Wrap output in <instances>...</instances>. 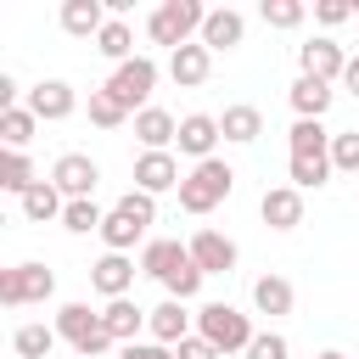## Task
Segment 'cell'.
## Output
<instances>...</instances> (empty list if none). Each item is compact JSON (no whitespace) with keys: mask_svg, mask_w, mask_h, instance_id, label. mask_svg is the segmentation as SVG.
Returning <instances> with one entry per match:
<instances>
[{"mask_svg":"<svg viewBox=\"0 0 359 359\" xmlns=\"http://www.w3.org/2000/svg\"><path fill=\"white\" fill-rule=\"evenodd\" d=\"M230 191H236V168H230L224 157H208V163H196V168L180 180V208H185V213H213Z\"/></svg>","mask_w":359,"mask_h":359,"instance_id":"obj_1","label":"cell"},{"mask_svg":"<svg viewBox=\"0 0 359 359\" xmlns=\"http://www.w3.org/2000/svg\"><path fill=\"white\" fill-rule=\"evenodd\" d=\"M56 337H62L73 353H84V359H101V353L112 348V331H107V320H101L90 303H62V309H56Z\"/></svg>","mask_w":359,"mask_h":359,"instance_id":"obj_2","label":"cell"},{"mask_svg":"<svg viewBox=\"0 0 359 359\" xmlns=\"http://www.w3.org/2000/svg\"><path fill=\"white\" fill-rule=\"evenodd\" d=\"M196 337H208L219 353H247L252 348V320L241 314V309H230V303H202L196 309Z\"/></svg>","mask_w":359,"mask_h":359,"instance_id":"obj_3","label":"cell"},{"mask_svg":"<svg viewBox=\"0 0 359 359\" xmlns=\"http://www.w3.org/2000/svg\"><path fill=\"white\" fill-rule=\"evenodd\" d=\"M202 22H208V11H202L196 0H163V6L146 17V34H151V45L180 50V45H191V34H202Z\"/></svg>","mask_w":359,"mask_h":359,"instance_id":"obj_4","label":"cell"},{"mask_svg":"<svg viewBox=\"0 0 359 359\" xmlns=\"http://www.w3.org/2000/svg\"><path fill=\"white\" fill-rule=\"evenodd\" d=\"M56 292V275L45 264H11L0 269V303L6 309H22V303H45Z\"/></svg>","mask_w":359,"mask_h":359,"instance_id":"obj_5","label":"cell"},{"mask_svg":"<svg viewBox=\"0 0 359 359\" xmlns=\"http://www.w3.org/2000/svg\"><path fill=\"white\" fill-rule=\"evenodd\" d=\"M101 90H107V95H118L129 112H146V95L157 90V62H151V56H135V62L112 67V79H107Z\"/></svg>","mask_w":359,"mask_h":359,"instance_id":"obj_6","label":"cell"},{"mask_svg":"<svg viewBox=\"0 0 359 359\" xmlns=\"http://www.w3.org/2000/svg\"><path fill=\"white\" fill-rule=\"evenodd\" d=\"M95 180H101V163L84 157V151H62V157L50 163V185H56L67 202H84V196L95 191Z\"/></svg>","mask_w":359,"mask_h":359,"instance_id":"obj_7","label":"cell"},{"mask_svg":"<svg viewBox=\"0 0 359 359\" xmlns=\"http://www.w3.org/2000/svg\"><path fill=\"white\" fill-rule=\"evenodd\" d=\"M180 157L174 151H140L135 157V191L146 196H163V191H180Z\"/></svg>","mask_w":359,"mask_h":359,"instance_id":"obj_8","label":"cell"},{"mask_svg":"<svg viewBox=\"0 0 359 359\" xmlns=\"http://www.w3.org/2000/svg\"><path fill=\"white\" fill-rule=\"evenodd\" d=\"M73 107H79V95H73V84H62V79H39V84L28 90V112H34L39 123H62V118H73Z\"/></svg>","mask_w":359,"mask_h":359,"instance_id":"obj_9","label":"cell"},{"mask_svg":"<svg viewBox=\"0 0 359 359\" xmlns=\"http://www.w3.org/2000/svg\"><path fill=\"white\" fill-rule=\"evenodd\" d=\"M90 286H95L107 303L129 297V286H135V258H129V252H107V258H95V264H90Z\"/></svg>","mask_w":359,"mask_h":359,"instance_id":"obj_10","label":"cell"},{"mask_svg":"<svg viewBox=\"0 0 359 359\" xmlns=\"http://www.w3.org/2000/svg\"><path fill=\"white\" fill-rule=\"evenodd\" d=\"M297 62H303V79H325V84H337V79L348 73V56H342L337 39H309V45H297Z\"/></svg>","mask_w":359,"mask_h":359,"instance_id":"obj_11","label":"cell"},{"mask_svg":"<svg viewBox=\"0 0 359 359\" xmlns=\"http://www.w3.org/2000/svg\"><path fill=\"white\" fill-rule=\"evenodd\" d=\"M208 73H213V50H208L202 39H191V45H180V50H168V79H174L180 90L208 84Z\"/></svg>","mask_w":359,"mask_h":359,"instance_id":"obj_12","label":"cell"},{"mask_svg":"<svg viewBox=\"0 0 359 359\" xmlns=\"http://www.w3.org/2000/svg\"><path fill=\"white\" fill-rule=\"evenodd\" d=\"M185 247H191V258H196L202 275H230V269H236V241L219 236V230H196Z\"/></svg>","mask_w":359,"mask_h":359,"instance_id":"obj_13","label":"cell"},{"mask_svg":"<svg viewBox=\"0 0 359 359\" xmlns=\"http://www.w3.org/2000/svg\"><path fill=\"white\" fill-rule=\"evenodd\" d=\"M224 140V129H219V118H208V112H191V118H180V151L185 157H196V163H208L213 157V146Z\"/></svg>","mask_w":359,"mask_h":359,"instance_id":"obj_14","label":"cell"},{"mask_svg":"<svg viewBox=\"0 0 359 359\" xmlns=\"http://www.w3.org/2000/svg\"><path fill=\"white\" fill-rule=\"evenodd\" d=\"M258 213H264L269 230H297L303 224V191L297 185H269L264 202H258Z\"/></svg>","mask_w":359,"mask_h":359,"instance_id":"obj_15","label":"cell"},{"mask_svg":"<svg viewBox=\"0 0 359 359\" xmlns=\"http://www.w3.org/2000/svg\"><path fill=\"white\" fill-rule=\"evenodd\" d=\"M241 39H247V17L241 11H230V6L208 11V22H202V45L208 50H236Z\"/></svg>","mask_w":359,"mask_h":359,"instance_id":"obj_16","label":"cell"},{"mask_svg":"<svg viewBox=\"0 0 359 359\" xmlns=\"http://www.w3.org/2000/svg\"><path fill=\"white\" fill-rule=\"evenodd\" d=\"M135 140H140L146 151H168V146L180 140V123H174V112H163V107H146V112H135Z\"/></svg>","mask_w":359,"mask_h":359,"instance_id":"obj_17","label":"cell"},{"mask_svg":"<svg viewBox=\"0 0 359 359\" xmlns=\"http://www.w3.org/2000/svg\"><path fill=\"white\" fill-rule=\"evenodd\" d=\"M151 342H163V348H180L185 337H191V314H185V303H174V297H163L157 309H151Z\"/></svg>","mask_w":359,"mask_h":359,"instance_id":"obj_18","label":"cell"},{"mask_svg":"<svg viewBox=\"0 0 359 359\" xmlns=\"http://www.w3.org/2000/svg\"><path fill=\"white\" fill-rule=\"evenodd\" d=\"M101 320H107V331H112V342H123V348H129V342H135V337H140V331L151 325V314H146L140 303H129V297H118V303H107V309H101Z\"/></svg>","mask_w":359,"mask_h":359,"instance_id":"obj_19","label":"cell"},{"mask_svg":"<svg viewBox=\"0 0 359 359\" xmlns=\"http://www.w3.org/2000/svg\"><path fill=\"white\" fill-rule=\"evenodd\" d=\"M107 22H112V17H107L101 0H67V6H62V28H67L73 39H95Z\"/></svg>","mask_w":359,"mask_h":359,"instance_id":"obj_20","label":"cell"},{"mask_svg":"<svg viewBox=\"0 0 359 359\" xmlns=\"http://www.w3.org/2000/svg\"><path fill=\"white\" fill-rule=\"evenodd\" d=\"M219 129H224V140H230V146H252V140L264 135V112H258V107H247V101H236V107H224Z\"/></svg>","mask_w":359,"mask_h":359,"instance_id":"obj_21","label":"cell"},{"mask_svg":"<svg viewBox=\"0 0 359 359\" xmlns=\"http://www.w3.org/2000/svg\"><path fill=\"white\" fill-rule=\"evenodd\" d=\"M185 264H191V247H180V241H146V247H140V269L157 275V280H168V275L185 269Z\"/></svg>","mask_w":359,"mask_h":359,"instance_id":"obj_22","label":"cell"},{"mask_svg":"<svg viewBox=\"0 0 359 359\" xmlns=\"http://www.w3.org/2000/svg\"><path fill=\"white\" fill-rule=\"evenodd\" d=\"M292 303H297V292H292L286 275H258L252 280V309L258 314H292Z\"/></svg>","mask_w":359,"mask_h":359,"instance_id":"obj_23","label":"cell"},{"mask_svg":"<svg viewBox=\"0 0 359 359\" xmlns=\"http://www.w3.org/2000/svg\"><path fill=\"white\" fill-rule=\"evenodd\" d=\"M331 95H337V90H331L325 79H303V73H297V84H292V112H297V118H325V112H331Z\"/></svg>","mask_w":359,"mask_h":359,"instance_id":"obj_24","label":"cell"},{"mask_svg":"<svg viewBox=\"0 0 359 359\" xmlns=\"http://www.w3.org/2000/svg\"><path fill=\"white\" fill-rule=\"evenodd\" d=\"M22 202V219H34V224H45V219H62V208H67V196L50 185V180H39L28 196H17Z\"/></svg>","mask_w":359,"mask_h":359,"instance_id":"obj_25","label":"cell"},{"mask_svg":"<svg viewBox=\"0 0 359 359\" xmlns=\"http://www.w3.org/2000/svg\"><path fill=\"white\" fill-rule=\"evenodd\" d=\"M95 50H101L107 62H118V67H123V62H135V34H129V22H123V17H112V22L95 34Z\"/></svg>","mask_w":359,"mask_h":359,"instance_id":"obj_26","label":"cell"},{"mask_svg":"<svg viewBox=\"0 0 359 359\" xmlns=\"http://www.w3.org/2000/svg\"><path fill=\"white\" fill-rule=\"evenodd\" d=\"M292 157H331V135L320 118H297L292 123Z\"/></svg>","mask_w":359,"mask_h":359,"instance_id":"obj_27","label":"cell"},{"mask_svg":"<svg viewBox=\"0 0 359 359\" xmlns=\"http://www.w3.org/2000/svg\"><path fill=\"white\" fill-rule=\"evenodd\" d=\"M11 348H17V359H45V353L56 348V325L28 320V325H17V331H11Z\"/></svg>","mask_w":359,"mask_h":359,"instance_id":"obj_28","label":"cell"},{"mask_svg":"<svg viewBox=\"0 0 359 359\" xmlns=\"http://www.w3.org/2000/svg\"><path fill=\"white\" fill-rule=\"evenodd\" d=\"M0 185L6 191H17V196H28L39 180H34V163H28V151H0Z\"/></svg>","mask_w":359,"mask_h":359,"instance_id":"obj_29","label":"cell"},{"mask_svg":"<svg viewBox=\"0 0 359 359\" xmlns=\"http://www.w3.org/2000/svg\"><path fill=\"white\" fill-rule=\"evenodd\" d=\"M34 112L28 107H11V112H0V140H6V151H22L28 140H34Z\"/></svg>","mask_w":359,"mask_h":359,"instance_id":"obj_30","label":"cell"},{"mask_svg":"<svg viewBox=\"0 0 359 359\" xmlns=\"http://www.w3.org/2000/svg\"><path fill=\"white\" fill-rule=\"evenodd\" d=\"M146 236V224H135V219H123L118 208L107 213V224H101V241H107V252H129L135 241Z\"/></svg>","mask_w":359,"mask_h":359,"instance_id":"obj_31","label":"cell"},{"mask_svg":"<svg viewBox=\"0 0 359 359\" xmlns=\"http://www.w3.org/2000/svg\"><path fill=\"white\" fill-rule=\"evenodd\" d=\"M90 123L95 129H118V123H129V107L118 95H107V90H90Z\"/></svg>","mask_w":359,"mask_h":359,"instance_id":"obj_32","label":"cell"},{"mask_svg":"<svg viewBox=\"0 0 359 359\" xmlns=\"http://www.w3.org/2000/svg\"><path fill=\"white\" fill-rule=\"evenodd\" d=\"M101 224H107V213H101V208H95L90 196H84V202H67V208H62V230H73V236H90V230H101Z\"/></svg>","mask_w":359,"mask_h":359,"instance_id":"obj_33","label":"cell"},{"mask_svg":"<svg viewBox=\"0 0 359 359\" xmlns=\"http://www.w3.org/2000/svg\"><path fill=\"white\" fill-rule=\"evenodd\" d=\"M258 17H264L269 28H297V22L309 17V6H303V0H264Z\"/></svg>","mask_w":359,"mask_h":359,"instance_id":"obj_34","label":"cell"},{"mask_svg":"<svg viewBox=\"0 0 359 359\" xmlns=\"http://www.w3.org/2000/svg\"><path fill=\"white\" fill-rule=\"evenodd\" d=\"M331 180V157H292V185L297 191H314Z\"/></svg>","mask_w":359,"mask_h":359,"instance_id":"obj_35","label":"cell"},{"mask_svg":"<svg viewBox=\"0 0 359 359\" xmlns=\"http://www.w3.org/2000/svg\"><path fill=\"white\" fill-rule=\"evenodd\" d=\"M163 292H168V297H174V303H191V297H196V292H202V269H196V258H191V264H185V269H174V275H168V280H163Z\"/></svg>","mask_w":359,"mask_h":359,"instance_id":"obj_36","label":"cell"},{"mask_svg":"<svg viewBox=\"0 0 359 359\" xmlns=\"http://www.w3.org/2000/svg\"><path fill=\"white\" fill-rule=\"evenodd\" d=\"M331 168H342V174H359V129H342V135H331Z\"/></svg>","mask_w":359,"mask_h":359,"instance_id":"obj_37","label":"cell"},{"mask_svg":"<svg viewBox=\"0 0 359 359\" xmlns=\"http://www.w3.org/2000/svg\"><path fill=\"white\" fill-rule=\"evenodd\" d=\"M118 213L135 219V224H157V196H146V191H123V196H118Z\"/></svg>","mask_w":359,"mask_h":359,"instance_id":"obj_38","label":"cell"},{"mask_svg":"<svg viewBox=\"0 0 359 359\" xmlns=\"http://www.w3.org/2000/svg\"><path fill=\"white\" fill-rule=\"evenodd\" d=\"M247 359H292V348H286V337H280V331H258V337H252V348H247Z\"/></svg>","mask_w":359,"mask_h":359,"instance_id":"obj_39","label":"cell"},{"mask_svg":"<svg viewBox=\"0 0 359 359\" xmlns=\"http://www.w3.org/2000/svg\"><path fill=\"white\" fill-rule=\"evenodd\" d=\"M353 11H359V6H348V0H320V6H314V17H320L325 28H337V22H348Z\"/></svg>","mask_w":359,"mask_h":359,"instance_id":"obj_40","label":"cell"},{"mask_svg":"<svg viewBox=\"0 0 359 359\" xmlns=\"http://www.w3.org/2000/svg\"><path fill=\"white\" fill-rule=\"evenodd\" d=\"M174 359H224V353H219L208 337H185V342L174 348Z\"/></svg>","mask_w":359,"mask_h":359,"instance_id":"obj_41","label":"cell"},{"mask_svg":"<svg viewBox=\"0 0 359 359\" xmlns=\"http://www.w3.org/2000/svg\"><path fill=\"white\" fill-rule=\"evenodd\" d=\"M118 359H174V348H163V342H129Z\"/></svg>","mask_w":359,"mask_h":359,"instance_id":"obj_42","label":"cell"},{"mask_svg":"<svg viewBox=\"0 0 359 359\" xmlns=\"http://www.w3.org/2000/svg\"><path fill=\"white\" fill-rule=\"evenodd\" d=\"M11 107H17V79L0 73V112H11Z\"/></svg>","mask_w":359,"mask_h":359,"instance_id":"obj_43","label":"cell"},{"mask_svg":"<svg viewBox=\"0 0 359 359\" xmlns=\"http://www.w3.org/2000/svg\"><path fill=\"white\" fill-rule=\"evenodd\" d=\"M342 84H348V90L359 95V56H348V73H342Z\"/></svg>","mask_w":359,"mask_h":359,"instance_id":"obj_44","label":"cell"},{"mask_svg":"<svg viewBox=\"0 0 359 359\" xmlns=\"http://www.w3.org/2000/svg\"><path fill=\"white\" fill-rule=\"evenodd\" d=\"M314 359H348V353H337V348H331V353H314Z\"/></svg>","mask_w":359,"mask_h":359,"instance_id":"obj_45","label":"cell"}]
</instances>
